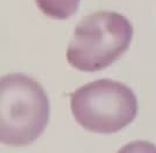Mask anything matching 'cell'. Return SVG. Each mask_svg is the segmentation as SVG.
I'll return each mask as SVG.
<instances>
[{
    "label": "cell",
    "instance_id": "6da1fadb",
    "mask_svg": "<svg viewBox=\"0 0 156 153\" xmlns=\"http://www.w3.org/2000/svg\"><path fill=\"white\" fill-rule=\"evenodd\" d=\"M50 116L48 95L37 81L22 73L0 81V140L7 146H28L46 130Z\"/></svg>",
    "mask_w": 156,
    "mask_h": 153
},
{
    "label": "cell",
    "instance_id": "7a4b0ae2",
    "mask_svg": "<svg viewBox=\"0 0 156 153\" xmlns=\"http://www.w3.org/2000/svg\"><path fill=\"white\" fill-rule=\"evenodd\" d=\"M134 29L122 14L99 11L77 24L66 49L69 64L84 73L111 66L129 48Z\"/></svg>",
    "mask_w": 156,
    "mask_h": 153
},
{
    "label": "cell",
    "instance_id": "3957f363",
    "mask_svg": "<svg viewBox=\"0 0 156 153\" xmlns=\"http://www.w3.org/2000/svg\"><path fill=\"white\" fill-rule=\"evenodd\" d=\"M70 107L84 130L111 134L136 118L139 103L130 88L118 81L101 78L76 89L70 97Z\"/></svg>",
    "mask_w": 156,
    "mask_h": 153
},
{
    "label": "cell",
    "instance_id": "277c9868",
    "mask_svg": "<svg viewBox=\"0 0 156 153\" xmlns=\"http://www.w3.org/2000/svg\"><path fill=\"white\" fill-rule=\"evenodd\" d=\"M36 5L44 13V15L65 20L77 12L80 0H35Z\"/></svg>",
    "mask_w": 156,
    "mask_h": 153
},
{
    "label": "cell",
    "instance_id": "5b68a950",
    "mask_svg": "<svg viewBox=\"0 0 156 153\" xmlns=\"http://www.w3.org/2000/svg\"><path fill=\"white\" fill-rule=\"evenodd\" d=\"M117 153H156V145L147 140H134L124 145Z\"/></svg>",
    "mask_w": 156,
    "mask_h": 153
}]
</instances>
